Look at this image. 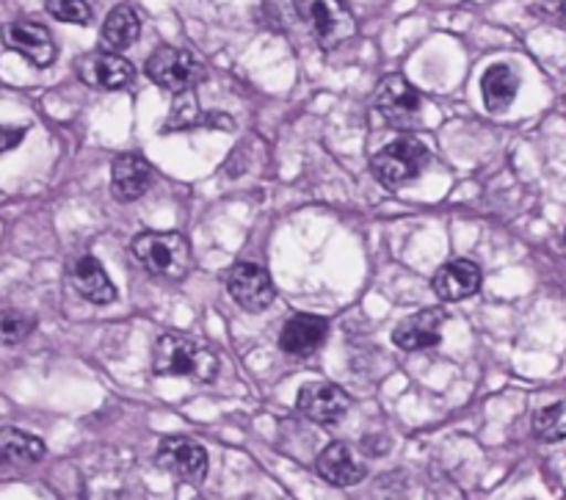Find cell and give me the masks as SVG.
Here are the masks:
<instances>
[{"label":"cell","mask_w":566,"mask_h":500,"mask_svg":"<svg viewBox=\"0 0 566 500\" xmlns=\"http://www.w3.org/2000/svg\"><path fill=\"white\" fill-rule=\"evenodd\" d=\"M219 354L193 337L169 332L153 348V371L158 376H186L193 382H213L219 376Z\"/></svg>","instance_id":"cell-1"},{"label":"cell","mask_w":566,"mask_h":500,"mask_svg":"<svg viewBox=\"0 0 566 500\" xmlns=\"http://www.w3.org/2000/svg\"><path fill=\"white\" fill-rule=\"evenodd\" d=\"M130 252L158 280L180 282L191 271V243L180 232H142L133 238Z\"/></svg>","instance_id":"cell-2"},{"label":"cell","mask_w":566,"mask_h":500,"mask_svg":"<svg viewBox=\"0 0 566 500\" xmlns=\"http://www.w3.org/2000/svg\"><path fill=\"white\" fill-rule=\"evenodd\" d=\"M429 160L431 153L423 142H418V138H396L370 158V171L385 188H401L412 183L415 177H420Z\"/></svg>","instance_id":"cell-3"},{"label":"cell","mask_w":566,"mask_h":500,"mask_svg":"<svg viewBox=\"0 0 566 500\" xmlns=\"http://www.w3.org/2000/svg\"><path fill=\"white\" fill-rule=\"evenodd\" d=\"M296 11L324 50L340 48L357 33V22L343 0H296Z\"/></svg>","instance_id":"cell-4"},{"label":"cell","mask_w":566,"mask_h":500,"mask_svg":"<svg viewBox=\"0 0 566 500\" xmlns=\"http://www.w3.org/2000/svg\"><path fill=\"white\" fill-rule=\"evenodd\" d=\"M147 75L171 94L191 92L205 81V64L182 48H158L147 61Z\"/></svg>","instance_id":"cell-5"},{"label":"cell","mask_w":566,"mask_h":500,"mask_svg":"<svg viewBox=\"0 0 566 500\" xmlns=\"http://www.w3.org/2000/svg\"><path fill=\"white\" fill-rule=\"evenodd\" d=\"M374 105L381 119L390 127H398V131L415 127L420 122V114H423V100L415 92V86H409L407 77L401 75H387L381 81Z\"/></svg>","instance_id":"cell-6"},{"label":"cell","mask_w":566,"mask_h":500,"mask_svg":"<svg viewBox=\"0 0 566 500\" xmlns=\"http://www.w3.org/2000/svg\"><path fill=\"white\" fill-rule=\"evenodd\" d=\"M158 465L186 485H199L208 476V451L188 437H166L158 448Z\"/></svg>","instance_id":"cell-7"},{"label":"cell","mask_w":566,"mask_h":500,"mask_svg":"<svg viewBox=\"0 0 566 500\" xmlns=\"http://www.w3.org/2000/svg\"><path fill=\"white\" fill-rule=\"evenodd\" d=\"M227 291L247 313H260L274 302L271 274L258 263H238L227 274Z\"/></svg>","instance_id":"cell-8"},{"label":"cell","mask_w":566,"mask_h":500,"mask_svg":"<svg viewBox=\"0 0 566 500\" xmlns=\"http://www.w3.org/2000/svg\"><path fill=\"white\" fill-rule=\"evenodd\" d=\"M296 407L313 424L335 426L348 413L352 402L343 393V387L332 385V382H310V385H302V390H298Z\"/></svg>","instance_id":"cell-9"},{"label":"cell","mask_w":566,"mask_h":500,"mask_svg":"<svg viewBox=\"0 0 566 500\" xmlns=\"http://www.w3.org/2000/svg\"><path fill=\"white\" fill-rule=\"evenodd\" d=\"M77 75L94 88H105V92H119V88L130 86L136 70L127 59H122L119 53H111V50H97L92 55H83L77 61Z\"/></svg>","instance_id":"cell-10"},{"label":"cell","mask_w":566,"mask_h":500,"mask_svg":"<svg viewBox=\"0 0 566 500\" xmlns=\"http://www.w3.org/2000/svg\"><path fill=\"white\" fill-rule=\"evenodd\" d=\"M3 42L9 44L14 53H20L22 59L31 61L33 66L44 70L55 61V42L50 37V31L39 22L31 20H17L11 25L3 28Z\"/></svg>","instance_id":"cell-11"},{"label":"cell","mask_w":566,"mask_h":500,"mask_svg":"<svg viewBox=\"0 0 566 500\" xmlns=\"http://www.w3.org/2000/svg\"><path fill=\"white\" fill-rule=\"evenodd\" d=\"M442 326H446V310L431 308L409 315L392 332V343L403 352H426V348L440 346Z\"/></svg>","instance_id":"cell-12"},{"label":"cell","mask_w":566,"mask_h":500,"mask_svg":"<svg viewBox=\"0 0 566 500\" xmlns=\"http://www.w3.org/2000/svg\"><path fill=\"white\" fill-rule=\"evenodd\" d=\"M326 335H329V321L321 319V315L302 313L293 315L285 326H282L280 335V348L291 357H310L313 352H318L324 346Z\"/></svg>","instance_id":"cell-13"},{"label":"cell","mask_w":566,"mask_h":500,"mask_svg":"<svg viewBox=\"0 0 566 500\" xmlns=\"http://www.w3.org/2000/svg\"><path fill=\"white\" fill-rule=\"evenodd\" d=\"M481 288V269L473 260H451V263L440 265L431 280V291L442 299V302H459V299L475 296Z\"/></svg>","instance_id":"cell-14"},{"label":"cell","mask_w":566,"mask_h":500,"mask_svg":"<svg viewBox=\"0 0 566 500\" xmlns=\"http://www.w3.org/2000/svg\"><path fill=\"white\" fill-rule=\"evenodd\" d=\"M153 183V166L136 153H125L111 166V191L119 202H136Z\"/></svg>","instance_id":"cell-15"},{"label":"cell","mask_w":566,"mask_h":500,"mask_svg":"<svg viewBox=\"0 0 566 500\" xmlns=\"http://www.w3.org/2000/svg\"><path fill=\"white\" fill-rule=\"evenodd\" d=\"M70 277L77 296H83L86 302L103 308V304H111L116 299L114 282L108 280V274H105V269L99 265V260L94 258V254H81V258L72 263Z\"/></svg>","instance_id":"cell-16"},{"label":"cell","mask_w":566,"mask_h":500,"mask_svg":"<svg viewBox=\"0 0 566 500\" xmlns=\"http://www.w3.org/2000/svg\"><path fill=\"white\" fill-rule=\"evenodd\" d=\"M321 479L329 481L332 487H354L365 479V465L352 454L346 442H332L315 459Z\"/></svg>","instance_id":"cell-17"},{"label":"cell","mask_w":566,"mask_h":500,"mask_svg":"<svg viewBox=\"0 0 566 500\" xmlns=\"http://www.w3.org/2000/svg\"><path fill=\"white\" fill-rule=\"evenodd\" d=\"M138 33H142V22L133 6L122 3L105 17L103 31H99V50H111V53H122L130 44H136Z\"/></svg>","instance_id":"cell-18"},{"label":"cell","mask_w":566,"mask_h":500,"mask_svg":"<svg viewBox=\"0 0 566 500\" xmlns=\"http://www.w3.org/2000/svg\"><path fill=\"white\" fill-rule=\"evenodd\" d=\"M44 457V442L39 437L28 435L22 429L3 426L0 429V468H14V465H36Z\"/></svg>","instance_id":"cell-19"},{"label":"cell","mask_w":566,"mask_h":500,"mask_svg":"<svg viewBox=\"0 0 566 500\" xmlns=\"http://www.w3.org/2000/svg\"><path fill=\"white\" fill-rule=\"evenodd\" d=\"M520 88L517 72L509 64H492L481 77V92H484V103L492 114H501L514 103Z\"/></svg>","instance_id":"cell-20"},{"label":"cell","mask_w":566,"mask_h":500,"mask_svg":"<svg viewBox=\"0 0 566 500\" xmlns=\"http://www.w3.org/2000/svg\"><path fill=\"white\" fill-rule=\"evenodd\" d=\"M534 435L545 442L566 440V398L547 404L534 415Z\"/></svg>","instance_id":"cell-21"},{"label":"cell","mask_w":566,"mask_h":500,"mask_svg":"<svg viewBox=\"0 0 566 500\" xmlns=\"http://www.w3.org/2000/svg\"><path fill=\"white\" fill-rule=\"evenodd\" d=\"M36 326L33 315L22 310H0V346H20Z\"/></svg>","instance_id":"cell-22"},{"label":"cell","mask_w":566,"mask_h":500,"mask_svg":"<svg viewBox=\"0 0 566 500\" xmlns=\"http://www.w3.org/2000/svg\"><path fill=\"white\" fill-rule=\"evenodd\" d=\"M50 14L72 25H88L92 22V6L86 0H44Z\"/></svg>","instance_id":"cell-23"},{"label":"cell","mask_w":566,"mask_h":500,"mask_svg":"<svg viewBox=\"0 0 566 500\" xmlns=\"http://www.w3.org/2000/svg\"><path fill=\"white\" fill-rule=\"evenodd\" d=\"M22 138H25V127L0 125V155L9 153V149H14Z\"/></svg>","instance_id":"cell-24"}]
</instances>
